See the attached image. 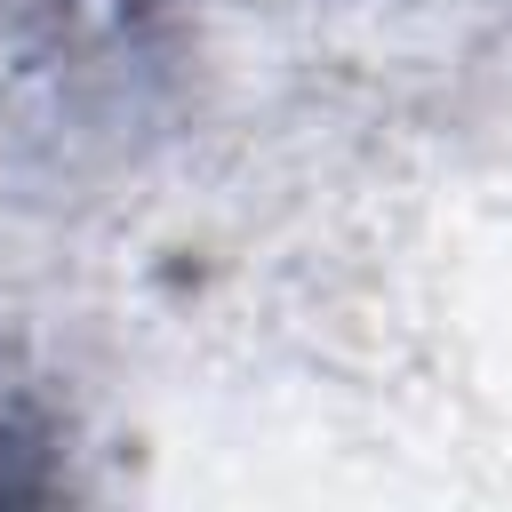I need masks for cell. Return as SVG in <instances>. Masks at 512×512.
Returning a JSON list of instances; mask_svg holds the SVG:
<instances>
[{
    "instance_id": "cell-1",
    "label": "cell",
    "mask_w": 512,
    "mask_h": 512,
    "mask_svg": "<svg viewBox=\"0 0 512 512\" xmlns=\"http://www.w3.org/2000/svg\"><path fill=\"white\" fill-rule=\"evenodd\" d=\"M40 440L24 424L0 416V504H32V496H56V472H40Z\"/></svg>"
}]
</instances>
